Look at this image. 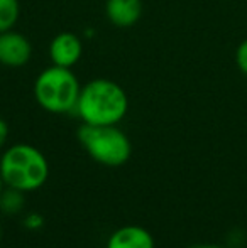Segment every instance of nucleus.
Returning a JSON list of instances; mask_svg holds the SVG:
<instances>
[{
	"mask_svg": "<svg viewBox=\"0 0 247 248\" xmlns=\"http://www.w3.org/2000/svg\"><path fill=\"white\" fill-rule=\"evenodd\" d=\"M129 110L127 93L119 83L97 78L82 86L75 113L86 125H117Z\"/></svg>",
	"mask_w": 247,
	"mask_h": 248,
	"instance_id": "obj_1",
	"label": "nucleus"
},
{
	"mask_svg": "<svg viewBox=\"0 0 247 248\" xmlns=\"http://www.w3.org/2000/svg\"><path fill=\"white\" fill-rule=\"evenodd\" d=\"M0 176L7 187L31 193L48 181L49 164L43 152L31 144H14L0 157Z\"/></svg>",
	"mask_w": 247,
	"mask_h": 248,
	"instance_id": "obj_2",
	"label": "nucleus"
},
{
	"mask_svg": "<svg viewBox=\"0 0 247 248\" xmlns=\"http://www.w3.org/2000/svg\"><path fill=\"white\" fill-rule=\"evenodd\" d=\"M82 92L76 75L71 68L49 66L43 69L34 81V98L49 113H71L75 111Z\"/></svg>",
	"mask_w": 247,
	"mask_h": 248,
	"instance_id": "obj_3",
	"label": "nucleus"
},
{
	"mask_svg": "<svg viewBox=\"0 0 247 248\" xmlns=\"http://www.w3.org/2000/svg\"><path fill=\"white\" fill-rule=\"evenodd\" d=\"M76 135L86 154L102 166H124L132 155L131 140L117 125L83 124Z\"/></svg>",
	"mask_w": 247,
	"mask_h": 248,
	"instance_id": "obj_4",
	"label": "nucleus"
},
{
	"mask_svg": "<svg viewBox=\"0 0 247 248\" xmlns=\"http://www.w3.org/2000/svg\"><path fill=\"white\" fill-rule=\"evenodd\" d=\"M33 56V46L24 34L16 31L0 32V64L7 68H20Z\"/></svg>",
	"mask_w": 247,
	"mask_h": 248,
	"instance_id": "obj_5",
	"label": "nucleus"
},
{
	"mask_svg": "<svg viewBox=\"0 0 247 248\" xmlns=\"http://www.w3.org/2000/svg\"><path fill=\"white\" fill-rule=\"evenodd\" d=\"M82 54H83L82 39L73 32L58 34L49 44V58L54 66L73 68L82 59Z\"/></svg>",
	"mask_w": 247,
	"mask_h": 248,
	"instance_id": "obj_6",
	"label": "nucleus"
},
{
	"mask_svg": "<svg viewBox=\"0 0 247 248\" xmlns=\"http://www.w3.org/2000/svg\"><path fill=\"white\" fill-rule=\"evenodd\" d=\"M107 248H154V238L139 225H125L112 233Z\"/></svg>",
	"mask_w": 247,
	"mask_h": 248,
	"instance_id": "obj_7",
	"label": "nucleus"
},
{
	"mask_svg": "<svg viewBox=\"0 0 247 248\" xmlns=\"http://www.w3.org/2000/svg\"><path fill=\"white\" fill-rule=\"evenodd\" d=\"M105 16L115 27L125 29L137 24L142 16L141 0H107Z\"/></svg>",
	"mask_w": 247,
	"mask_h": 248,
	"instance_id": "obj_8",
	"label": "nucleus"
},
{
	"mask_svg": "<svg viewBox=\"0 0 247 248\" xmlns=\"http://www.w3.org/2000/svg\"><path fill=\"white\" fill-rule=\"evenodd\" d=\"M24 206H26V198H24L22 191L14 189V187L2 191V194H0V209L5 215H19L24 209Z\"/></svg>",
	"mask_w": 247,
	"mask_h": 248,
	"instance_id": "obj_9",
	"label": "nucleus"
},
{
	"mask_svg": "<svg viewBox=\"0 0 247 248\" xmlns=\"http://www.w3.org/2000/svg\"><path fill=\"white\" fill-rule=\"evenodd\" d=\"M20 16L19 0H0V32L10 31Z\"/></svg>",
	"mask_w": 247,
	"mask_h": 248,
	"instance_id": "obj_10",
	"label": "nucleus"
},
{
	"mask_svg": "<svg viewBox=\"0 0 247 248\" xmlns=\"http://www.w3.org/2000/svg\"><path fill=\"white\" fill-rule=\"evenodd\" d=\"M235 64L241 69L242 75L247 76V39L242 41L235 49Z\"/></svg>",
	"mask_w": 247,
	"mask_h": 248,
	"instance_id": "obj_11",
	"label": "nucleus"
},
{
	"mask_svg": "<svg viewBox=\"0 0 247 248\" xmlns=\"http://www.w3.org/2000/svg\"><path fill=\"white\" fill-rule=\"evenodd\" d=\"M24 225L29 230H39V228H43V225H44V218L39 213H29V215L24 218Z\"/></svg>",
	"mask_w": 247,
	"mask_h": 248,
	"instance_id": "obj_12",
	"label": "nucleus"
},
{
	"mask_svg": "<svg viewBox=\"0 0 247 248\" xmlns=\"http://www.w3.org/2000/svg\"><path fill=\"white\" fill-rule=\"evenodd\" d=\"M7 137H9V125H7V122L0 117V149L5 145Z\"/></svg>",
	"mask_w": 247,
	"mask_h": 248,
	"instance_id": "obj_13",
	"label": "nucleus"
},
{
	"mask_svg": "<svg viewBox=\"0 0 247 248\" xmlns=\"http://www.w3.org/2000/svg\"><path fill=\"white\" fill-rule=\"evenodd\" d=\"M190 248H224V247H218V245H193V247H190Z\"/></svg>",
	"mask_w": 247,
	"mask_h": 248,
	"instance_id": "obj_14",
	"label": "nucleus"
},
{
	"mask_svg": "<svg viewBox=\"0 0 247 248\" xmlns=\"http://www.w3.org/2000/svg\"><path fill=\"white\" fill-rule=\"evenodd\" d=\"M3 186H5V183H3L2 176H0V194H2V191H3Z\"/></svg>",
	"mask_w": 247,
	"mask_h": 248,
	"instance_id": "obj_15",
	"label": "nucleus"
},
{
	"mask_svg": "<svg viewBox=\"0 0 247 248\" xmlns=\"http://www.w3.org/2000/svg\"><path fill=\"white\" fill-rule=\"evenodd\" d=\"M0 238H2V226H0Z\"/></svg>",
	"mask_w": 247,
	"mask_h": 248,
	"instance_id": "obj_16",
	"label": "nucleus"
}]
</instances>
